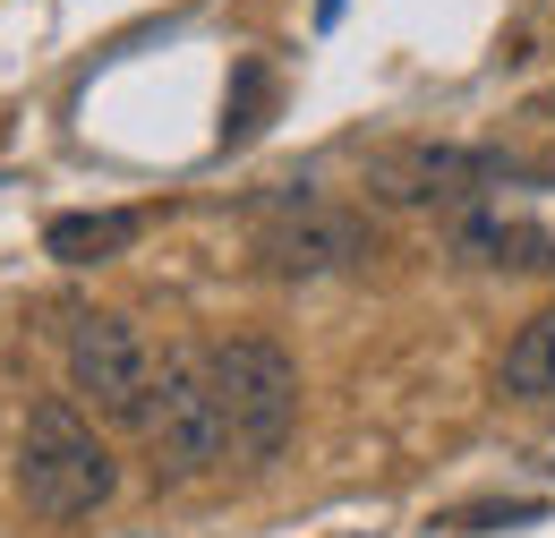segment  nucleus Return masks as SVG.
Instances as JSON below:
<instances>
[{
	"label": "nucleus",
	"instance_id": "nucleus-10",
	"mask_svg": "<svg viewBox=\"0 0 555 538\" xmlns=\"http://www.w3.org/2000/svg\"><path fill=\"white\" fill-rule=\"evenodd\" d=\"M487 522H539V504H470V513H453L444 530H487Z\"/></svg>",
	"mask_w": 555,
	"mask_h": 538
},
{
	"label": "nucleus",
	"instance_id": "nucleus-8",
	"mask_svg": "<svg viewBox=\"0 0 555 538\" xmlns=\"http://www.w3.org/2000/svg\"><path fill=\"white\" fill-rule=\"evenodd\" d=\"M129 240H138V214H52V231H43V248L61 266H103Z\"/></svg>",
	"mask_w": 555,
	"mask_h": 538
},
{
	"label": "nucleus",
	"instance_id": "nucleus-11",
	"mask_svg": "<svg viewBox=\"0 0 555 538\" xmlns=\"http://www.w3.org/2000/svg\"><path fill=\"white\" fill-rule=\"evenodd\" d=\"M334 17H343V0H317V26H334Z\"/></svg>",
	"mask_w": 555,
	"mask_h": 538
},
{
	"label": "nucleus",
	"instance_id": "nucleus-2",
	"mask_svg": "<svg viewBox=\"0 0 555 538\" xmlns=\"http://www.w3.org/2000/svg\"><path fill=\"white\" fill-rule=\"evenodd\" d=\"M453 240H462V257H479V266L555 273V163L547 171L495 163L479 189L453 205Z\"/></svg>",
	"mask_w": 555,
	"mask_h": 538
},
{
	"label": "nucleus",
	"instance_id": "nucleus-1",
	"mask_svg": "<svg viewBox=\"0 0 555 538\" xmlns=\"http://www.w3.org/2000/svg\"><path fill=\"white\" fill-rule=\"evenodd\" d=\"M112 487H120V471H112L103 436L77 419V402L43 394V402L26 410V445H17V496H26V513L86 522V513L112 504Z\"/></svg>",
	"mask_w": 555,
	"mask_h": 538
},
{
	"label": "nucleus",
	"instance_id": "nucleus-3",
	"mask_svg": "<svg viewBox=\"0 0 555 538\" xmlns=\"http://www.w3.org/2000/svg\"><path fill=\"white\" fill-rule=\"evenodd\" d=\"M206 368H214L231 462H274L291 445V419H299V368H291V350L266 334H231L206 350Z\"/></svg>",
	"mask_w": 555,
	"mask_h": 538
},
{
	"label": "nucleus",
	"instance_id": "nucleus-5",
	"mask_svg": "<svg viewBox=\"0 0 555 538\" xmlns=\"http://www.w3.org/2000/svg\"><path fill=\"white\" fill-rule=\"evenodd\" d=\"M154 436V471L163 478H197L214 462H231V436H222V402H214V368L206 350H171L163 376H154V402L138 419Z\"/></svg>",
	"mask_w": 555,
	"mask_h": 538
},
{
	"label": "nucleus",
	"instance_id": "nucleus-6",
	"mask_svg": "<svg viewBox=\"0 0 555 538\" xmlns=\"http://www.w3.org/2000/svg\"><path fill=\"white\" fill-rule=\"evenodd\" d=\"M69 394L94 402L103 419H129L138 427L154 402V359L129 317H77L69 325Z\"/></svg>",
	"mask_w": 555,
	"mask_h": 538
},
{
	"label": "nucleus",
	"instance_id": "nucleus-4",
	"mask_svg": "<svg viewBox=\"0 0 555 538\" xmlns=\"http://www.w3.org/2000/svg\"><path fill=\"white\" fill-rule=\"evenodd\" d=\"M376 248L367 214L350 205H325L317 189H274L257 205V266L282 273V282H308V273H343Z\"/></svg>",
	"mask_w": 555,
	"mask_h": 538
},
{
	"label": "nucleus",
	"instance_id": "nucleus-7",
	"mask_svg": "<svg viewBox=\"0 0 555 538\" xmlns=\"http://www.w3.org/2000/svg\"><path fill=\"white\" fill-rule=\"evenodd\" d=\"M487 171H495V154H470V145H427V137L367 154V189H376L385 205H427V197H436V205H462Z\"/></svg>",
	"mask_w": 555,
	"mask_h": 538
},
{
	"label": "nucleus",
	"instance_id": "nucleus-9",
	"mask_svg": "<svg viewBox=\"0 0 555 538\" xmlns=\"http://www.w3.org/2000/svg\"><path fill=\"white\" fill-rule=\"evenodd\" d=\"M504 394L513 402H547L555 394V308H539L513 334V350H504Z\"/></svg>",
	"mask_w": 555,
	"mask_h": 538
}]
</instances>
